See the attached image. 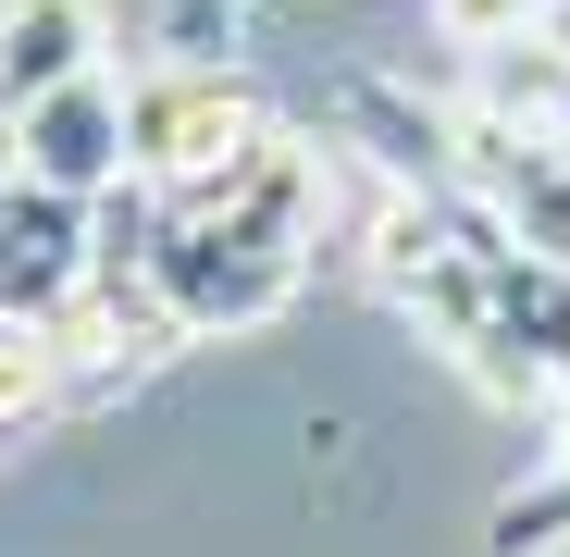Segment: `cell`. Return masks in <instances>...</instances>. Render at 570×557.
Masks as SVG:
<instances>
[{"instance_id":"cell-1","label":"cell","mask_w":570,"mask_h":557,"mask_svg":"<svg viewBox=\"0 0 570 557\" xmlns=\"http://www.w3.org/2000/svg\"><path fill=\"white\" fill-rule=\"evenodd\" d=\"M125 149H137V186L161 211H212L273 149V112L236 62H137L125 74Z\"/></svg>"},{"instance_id":"cell-2","label":"cell","mask_w":570,"mask_h":557,"mask_svg":"<svg viewBox=\"0 0 570 557\" xmlns=\"http://www.w3.org/2000/svg\"><path fill=\"white\" fill-rule=\"evenodd\" d=\"M13 173H26V186H62V199H87V211H100L112 186H137V149H125V74L100 62V74L50 87V100H26V112H13Z\"/></svg>"},{"instance_id":"cell-3","label":"cell","mask_w":570,"mask_h":557,"mask_svg":"<svg viewBox=\"0 0 570 557\" xmlns=\"http://www.w3.org/2000/svg\"><path fill=\"white\" fill-rule=\"evenodd\" d=\"M100 272V211L62 186L0 173V322H62Z\"/></svg>"},{"instance_id":"cell-4","label":"cell","mask_w":570,"mask_h":557,"mask_svg":"<svg viewBox=\"0 0 570 557\" xmlns=\"http://www.w3.org/2000/svg\"><path fill=\"white\" fill-rule=\"evenodd\" d=\"M298 286H311V260H285V248H236L212 223H174L161 236V310H174V335H248Z\"/></svg>"},{"instance_id":"cell-5","label":"cell","mask_w":570,"mask_h":557,"mask_svg":"<svg viewBox=\"0 0 570 557\" xmlns=\"http://www.w3.org/2000/svg\"><path fill=\"white\" fill-rule=\"evenodd\" d=\"M100 50H112L100 0H0V125H13L26 100H50V87L100 74Z\"/></svg>"},{"instance_id":"cell-6","label":"cell","mask_w":570,"mask_h":557,"mask_svg":"<svg viewBox=\"0 0 570 557\" xmlns=\"http://www.w3.org/2000/svg\"><path fill=\"white\" fill-rule=\"evenodd\" d=\"M459 112L471 125H509V137H570V26H533L509 50H471Z\"/></svg>"},{"instance_id":"cell-7","label":"cell","mask_w":570,"mask_h":557,"mask_svg":"<svg viewBox=\"0 0 570 557\" xmlns=\"http://www.w3.org/2000/svg\"><path fill=\"white\" fill-rule=\"evenodd\" d=\"M75 385H87V371H75L62 322H0V446H13L26 421H50Z\"/></svg>"},{"instance_id":"cell-8","label":"cell","mask_w":570,"mask_h":557,"mask_svg":"<svg viewBox=\"0 0 570 557\" xmlns=\"http://www.w3.org/2000/svg\"><path fill=\"white\" fill-rule=\"evenodd\" d=\"M533 26H558V0H434V38L446 50H509Z\"/></svg>"},{"instance_id":"cell-9","label":"cell","mask_w":570,"mask_h":557,"mask_svg":"<svg viewBox=\"0 0 570 557\" xmlns=\"http://www.w3.org/2000/svg\"><path fill=\"white\" fill-rule=\"evenodd\" d=\"M484 533H497V557H546V545H570V471L521 484V496H509V508H497Z\"/></svg>"},{"instance_id":"cell-10","label":"cell","mask_w":570,"mask_h":557,"mask_svg":"<svg viewBox=\"0 0 570 557\" xmlns=\"http://www.w3.org/2000/svg\"><path fill=\"white\" fill-rule=\"evenodd\" d=\"M236 13H248V0H174V13L149 26V62H224L236 50Z\"/></svg>"},{"instance_id":"cell-11","label":"cell","mask_w":570,"mask_h":557,"mask_svg":"<svg viewBox=\"0 0 570 557\" xmlns=\"http://www.w3.org/2000/svg\"><path fill=\"white\" fill-rule=\"evenodd\" d=\"M558 13H570V0H558Z\"/></svg>"}]
</instances>
